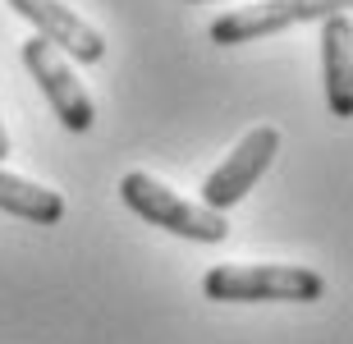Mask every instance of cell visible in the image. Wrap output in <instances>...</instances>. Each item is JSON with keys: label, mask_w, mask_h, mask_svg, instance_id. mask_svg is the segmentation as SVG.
I'll return each mask as SVG.
<instances>
[{"label": "cell", "mask_w": 353, "mask_h": 344, "mask_svg": "<svg viewBox=\"0 0 353 344\" xmlns=\"http://www.w3.org/2000/svg\"><path fill=\"white\" fill-rule=\"evenodd\" d=\"M202 294L216 303H316L326 280L312 266H280V262H243V266H211L202 276Z\"/></svg>", "instance_id": "6da1fadb"}, {"label": "cell", "mask_w": 353, "mask_h": 344, "mask_svg": "<svg viewBox=\"0 0 353 344\" xmlns=\"http://www.w3.org/2000/svg\"><path fill=\"white\" fill-rule=\"evenodd\" d=\"M119 202L129 207L133 216H143L147 225L170 230L179 239H193V243H221L230 234V221L216 212H207L202 202L179 198L170 184H161L157 174L147 170H129L119 179Z\"/></svg>", "instance_id": "7a4b0ae2"}, {"label": "cell", "mask_w": 353, "mask_h": 344, "mask_svg": "<svg viewBox=\"0 0 353 344\" xmlns=\"http://www.w3.org/2000/svg\"><path fill=\"white\" fill-rule=\"evenodd\" d=\"M275 152H280V133H275L271 124L248 129L243 138H239L234 152H230L207 179H202V207L216 212V216H225L230 207H239V202L257 188V179L271 170Z\"/></svg>", "instance_id": "3957f363"}, {"label": "cell", "mask_w": 353, "mask_h": 344, "mask_svg": "<svg viewBox=\"0 0 353 344\" xmlns=\"http://www.w3.org/2000/svg\"><path fill=\"white\" fill-rule=\"evenodd\" d=\"M344 10H349V0H262L248 10H225L207 32L216 46H243V41L275 37L294 23H321V19Z\"/></svg>", "instance_id": "277c9868"}, {"label": "cell", "mask_w": 353, "mask_h": 344, "mask_svg": "<svg viewBox=\"0 0 353 344\" xmlns=\"http://www.w3.org/2000/svg\"><path fill=\"white\" fill-rule=\"evenodd\" d=\"M19 55H23L28 74L37 79V88L46 92L55 119H60L69 133H88L92 124H97V106H92L83 79L74 74V65L55 51L51 41H41V37H28L23 46H19Z\"/></svg>", "instance_id": "5b68a950"}, {"label": "cell", "mask_w": 353, "mask_h": 344, "mask_svg": "<svg viewBox=\"0 0 353 344\" xmlns=\"http://www.w3.org/2000/svg\"><path fill=\"white\" fill-rule=\"evenodd\" d=\"M14 14H23L28 23L37 28L41 41H51L60 55H69V60H83V65H97L105 55V37L97 32V28L83 19V14H74L65 5V0H5Z\"/></svg>", "instance_id": "8992f818"}, {"label": "cell", "mask_w": 353, "mask_h": 344, "mask_svg": "<svg viewBox=\"0 0 353 344\" xmlns=\"http://www.w3.org/2000/svg\"><path fill=\"white\" fill-rule=\"evenodd\" d=\"M321 74L335 119H353V23L349 14L321 19Z\"/></svg>", "instance_id": "52a82bcc"}, {"label": "cell", "mask_w": 353, "mask_h": 344, "mask_svg": "<svg viewBox=\"0 0 353 344\" xmlns=\"http://www.w3.org/2000/svg\"><path fill=\"white\" fill-rule=\"evenodd\" d=\"M0 212L19 216V221H32V225H55L65 216V198L46 184H32V179H19V174L0 170Z\"/></svg>", "instance_id": "ba28073f"}, {"label": "cell", "mask_w": 353, "mask_h": 344, "mask_svg": "<svg viewBox=\"0 0 353 344\" xmlns=\"http://www.w3.org/2000/svg\"><path fill=\"white\" fill-rule=\"evenodd\" d=\"M0 156H10V133H5V119H0Z\"/></svg>", "instance_id": "9c48e42d"}, {"label": "cell", "mask_w": 353, "mask_h": 344, "mask_svg": "<svg viewBox=\"0 0 353 344\" xmlns=\"http://www.w3.org/2000/svg\"><path fill=\"white\" fill-rule=\"evenodd\" d=\"M188 5H207V0H188Z\"/></svg>", "instance_id": "30bf717a"}]
</instances>
